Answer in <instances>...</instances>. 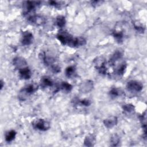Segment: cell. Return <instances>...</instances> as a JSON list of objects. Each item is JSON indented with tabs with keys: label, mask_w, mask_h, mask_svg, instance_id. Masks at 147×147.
Masks as SVG:
<instances>
[{
	"label": "cell",
	"mask_w": 147,
	"mask_h": 147,
	"mask_svg": "<svg viewBox=\"0 0 147 147\" xmlns=\"http://www.w3.org/2000/svg\"><path fill=\"white\" fill-rule=\"evenodd\" d=\"M26 18L28 22L36 25H41L45 22V18L42 16L40 15L33 14L28 17Z\"/></svg>",
	"instance_id": "cell-9"
},
{
	"label": "cell",
	"mask_w": 147,
	"mask_h": 147,
	"mask_svg": "<svg viewBox=\"0 0 147 147\" xmlns=\"http://www.w3.org/2000/svg\"><path fill=\"white\" fill-rule=\"evenodd\" d=\"M122 53L121 51L117 50L114 52L109 60V64L110 66L115 65V64L120 59H121L122 57Z\"/></svg>",
	"instance_id": "cell-16"
},
{
	"label": "cell",
	"mask_w": 147,
	"mask_h": 147,
	"mask_svg": "<svg viewBox=\"0 0 147 147\" xmlns=\"http://www.w3.org/2000/svg\"><path fill=\"white\" fill-rule=\"evenodd\" d=\"M118 122V118L115 116H113L105 119L103 121L105 126L108 129H111L115 126Z\"/></svg>",
	"instance_id": "cell-15"
},
{
	"label": "cell",
	"mask_w": 147,
	"mask_h": 147,
	"mask_svg": "<svg viewBox=\"0 0 147 147\" xmlns=\"http://www.w3.org/2000/svg\"><path fill=\"white\" fill-rule=\"evenodd\" d=\"M103 2V1H91V5L94 6H96L99 5H101Z\"/></svg>",
	"instance_id": "cell-29"
},
{
	"label": "cell",
	"mask_w": 147,
	"mask_h": 147,
	"mask_svg": "<svg viewBox=\"0 0 147 147\" xmlns=\"http://www.w3.org/2000/svg\"><path fill=\"white\" fill-rule=\"evenodd\" d=\"M13 64L14 66L18 69L27 66V62L26 60L22 57L20 56L14 57L13 60Z\"/></svg>",
	"instance_id": "cell-13"
},
{
	"label": "cell",
	"mask_w": 147,
	"mask_h": 147,
	"mask_svg": "<svg viewBox=\"0 0 147 147\" xmlns=\"http://www.w3.org/2000/svg\"><path fill=\"white\" fill-rule=\"evenodd\" d=\"M126 88L131 92H139L142 90L143 85L139 81L131 80L127 83Z\"/></svg>",
	"instance_id": "cell-7"
},
{
	"label": "cell",
	"mask_w": 147,
	"mask_h": 147,
	"mask_svg": "<svg viewBox=\"0 0 147 147\" xmlns=\"http://www.w3.org/2000/svg\"><path fill=\"white\" fill-rule=\"evenodd\" d=\"M19 76L23 80H28L32 76V72L30 68L28 67H24L18 69Z\"/></svg>",
	"instance_id": "cell-10"
},
{
	"label": "cell",
	"mask_w": 147,
	"mask_h": 147,
	"mask_svg": "<svg viewBox=\"0 0 147 147\" xmlns=\"http://www.w3.org/2000/svg\"><path fill=\"white\" fill-rule=\"evenodd\" d=\"M39 57L40 59L42 60L43 63L47 67H49V68L51 69L53 67L57 65V64H56L55 58L53 56L48 55L45 52H42L39 54Z\"/></svg>",
	"instance_id": "cell-6"
},
{
	"label": "cell",
	"mask_w": 147,
	"mask_h": 147,
	"mask_svg": "<svg viewBox=\"0 0 147 147\" xmlns=\"http://www.w3.org/2000/svg\"><path fill=\"white\" fill-rule=\"evenodd\" d=\"M56 25L60 28H63L66 24L65 18L63 16H58L56 18Z\"/></svg>",
	"instance_id": "cell-24"
},
{
	"label": "cell",
	"mask_w": 147,
	"mask_h": 147,
	"mask_svg": "<svg viewBox=\"0 0 147 147\" xmlns=\"http://www.w3.org/2000/svg\"><path fill=\"white\" fill-rule=\"evenodd\" d=\"M56 38L61 44L73 47L75 37L67 31L62 29L59 30L56 35Z\"/></svg>",
	"instance_id": "cell-1"
},
{
	"label": "cell",
	"mask_w": 147,
	"mask_h": 147,
	"mask_svg": "<svg viewBox=\"0 0 147 147\" xmlns=\"http://www.w3.org/2000/svg\"><path fill=\"white\" fill-rule=\"evenodd\" d=\"M38 88V86L36 83H30L22 88L19 92L18 98L20 100H26L28 96L34 94Z\"/></svg>",
	"instance_id": "cell-2"
},
{
	"label": "cell",
	"mask_w": 147,
	"mask_h": 147,
	"mask_svg": "<svg viewBox=\"0 0 147 147\" xmlns=\"http://www.w3.org/2000/svg\"><path fill=\"white\" fill-rule=\"evenodd\" d=\"M32 127L35 130L45 131L50 128V123L44 119H36L33 121Z\"/></svg>",
	"instance_id": "cell-5"
},
{
	"label": "cell",
	"mask_w": 147,
	"mask_h": 147,
	"mask_svg": "<svg viewBox=\"0 0 147 147\" xmlns=\"http://www.w3.org/2000/svg\"><path fill=\"white\" fill-rule=\"evenodd\" d=\"M134 28L135 29L140 33H142L144 32L145 31V28L143 27L141 25H134Z\"/></svg>",
	"instance_id": "cell-28"
},
{
	"label": "cell",
	"mask_w": 147,
	"mask_h": 147,
	"mask_svg": "<svg viewBox=\"0 0 147 147\" xmlns=\"http://www.w3.org/2000/svg\"><path fill=\"white\" fill-rule=\"evenodd\" d=\"M95 137L92 134H89L87 135L84 140V144L86 146H92L95 145Z\"/></svg>",
	"instance_id": "cell-18"
},
{
	"label": "cell",
	"mask_w": 147,
	"mask_h": 147,
	"mask_svg": "<svg viewBox=\"0 0 147 147\" xmlns=\"http://www.w3.org/2000/svg\"><path fill=\"white\" fill-rule=\"evenodd\" d=\"M17 132L14 130H10L6 132L5 135V139L7 142H10L13 141L16 136Z\"/></svg>",
	"instance_id": "cell-22"
},
{
	"label": "cell",
	"mask_w": 147,
	"mask_h": 147,
	"mask_svg": "<svg viewBox=\"0 0 147 147\" xmlns=\"http://www.w3.org/2000/svg\"><path fill=\"white\" fill-rule=\"evenodd\" d=\"M110 145L112 146H118L120 142V138L119 137L117 134H114L113 135L110 140Z\"/></svg>",
	"instance_id": "cell-26"
},
{
	"label": "cell",
	"mask_w": 147,
	"mask_h": 147,
	"mask_svg": "<svg viewBox=\"0 0 147 147\" xmlns=\"http://www.w3.org/2000/svg\"><path fill=\"white\" fill-rule=\"evenodd\" d=\"M33 35L30 32L26 30L22 32L21 37V42L23 45H29L33 43Z\"/></svg>",
	"instance_id": "cell-8"
},
{
	"label": "cell",
	"mask_w": 147,
	"mask_h": 147,
	"mask_svg": "<svg viewBox=\"0 0 147 147\" xmlns=\"http://www.w3.org/2000/svg\"><path fill=\"white\" fill-rule=\"evenodd\" d=\"M49 5L51 6H52L56 8H60L62 5L60 3V2L58 1H49L48 2Z\"/></svg>",
	"instance_id": "cell-27"
},
{
	"label": "cell",
	"mask_w": 147,
	"mask_h": 147,
	"mask_svg": "<svg viewBox=\"0 0 147 147\" xmlns=\"http://www.w3.org/2000/svg\"><path fill=\"white\" fill-rule=\"evenodd\" d=\"M126 67H127V64L126 63V62L125 61L122 62L115 67L114 69V74H115V76L118 77L122 76L125 74V72L126 69Z\"/></svg>",
	"instance_id": "cell-12"
},
{
	"label": "cell",
	"mask_w": 147,
	"mask_h": 147,
	"mask_svg": "<svg viewBox=\"0 0 147 147\" xmlns=\"http://www.w3.org/2000/svg\"><path fill=\"white\" fill-rule=\"evenodd\" d=\"M112 36L117 42L121 43L123 42L124 38V33L122 30H115L113 32Z\"/></svg>",
	"instance_id": "cell-17"
},
{
	"label": "cell",
	"mask_w": 147,
	"mask_h": 147,
	"mask_svg": "<svg viewBox=\"0 0 147 147\" xmlns=\"http://www.w3.org/2000/svg\"><path fill=\"white\" fill-rule=\"evenodd\" d=\"M74 102L75 105H79L81 106H86V107H88L90 106V105L91 104V101L87 99H76V100H74Z\"/></svg>",
	"instance_id": "cell-25"
},
{
	"label": "cell",
	"mask_w": 147,
	"mask_h": 147,
	"mask_svg": "<svg viewBox=\"0 0 147 147\" xmlns=\"http://www.w3.org/2000/svg\"><path fill=\"white\" fill-rule=\"evenodd\" d=\"M0 85H1L0 86V89H1V90H2L3 86H4V82H3L2 80H1V81H0Z\"/></svg>",
	"instance_id": "cell-30"
},
{
	"label": "cell",
	"mask_w": 147,
	"mask_h": 147,
	"mask_svg": "<svg viewBox=\"0 0 147 147\" xmlns=\"http://www.w3.org/2000/svg\"><path fill=\"white\" fill-rule=\"evenodd\" d=\"M122 110L124 113L126 114H131L135 111V106L131 103L125 104L122 106Z\"/></svg>",
	"instance_id": "cell-23"
},
{
	"label": "cell",
	"mask_w": 147,
	"mask_h": 147,
	"mask_svg": "<svg viewBox=\"0 0 147 147\" xmlns=\"http://www.w3.org/2000/svg\"><path fill=\"white\" fill-rule=\"evenodd\" d=\"M56 86L58 91L61 90L63 91L69 92L72 89V86L67 82H62Z\"/></svg>",
	"instance_id": "cell-19"
},
{
	"label": "cell",
	"mask_w": 147,
	"mask_h": 147,
	"mask_svg": "<svg viewBox=\"0 0 147 147\" xmlns=\"http://www.w3.org/2000/svg\"><path fill=\"white\" fill-rule=\"evenodd\" d=\"M96 69L101 75H106L107 72L106 61L103 57H98L93 61Z\"/></svg>",
	"instance_id": "cell-4"
},
{
	"label": "cell",
	"mask_w": 147,
	"mask_h": 147,
	"mask_svg": "<svg viewBox=\"0 0 147 147\" xmlns=\"http://www.w3.org/2000/svg\"><path fill=\"white\" fill-rule=\"evenodd\" d=\"M94 87V84L92 80H86L82 82L80 86V90L82 92L87 93L91 91Z\"/></svg>",
	"instance_id": "cell-11"
},
{
	"label": "cell",
	"mask_w": 147,
	"mask_h": 147,
	"mask_svg": "<svg viewBox=\"0 0 147 147\" xmlns=\"http://www.w3.org/2000/svg\"><path fill=\"white\" fill-rule=\"evenodd\" d=\"M76 69L74 65H69L65 69V75L68 78H72L76 76Z\"/></svg>",
	"instance_id": "cell-20"
},
{
	"label": "cell",
	"mask_w": 147,
	"mask_h": 147,
	"mask_svg": "<svg viewBox=\"0 0 147 147\" xmlns=\"http://www.w3.org/2000/svg\"><path fill=\"white\" fill-rule=\"evenodd\" d=\"M41 86L43 88H49L54 86V82L53 80L48 76H44L40 80Z\"/></svg>",
	"instance_id": "cell-14"
},
{
	"label": "cell",
	"mask_w": 147,
	"mask_h": 147,
	"mask_svg": "<svg viewBox=\"0 0 147 147\" xmlns=\"http://www.w3.org/2000/svg\"><path fill=\"white\" fill-rule=\"evenodd\" d=\"M40 1H25L23 5L24 14L28 18V17L34 14L36 9L41 5Z\"/></svg>",
	"instance_id": "cell-3"
},
{
	"label": "cell",
	"mask_w": 147,
	"mask_h": 147,
	"mask_svg": "<svg viewBox=\"0 0 147 147\" xmlns=\"http://www.w3.org/2000/svg\"><path fill=\"white\" fill-rule=\"evenodd\" d=\"M123 94V91L118 88H112L109 91V95L110 96L113 98H117L121 96H122Z\"/></svg>",
	"instance_id": "cell-21"
}]
</instances>
